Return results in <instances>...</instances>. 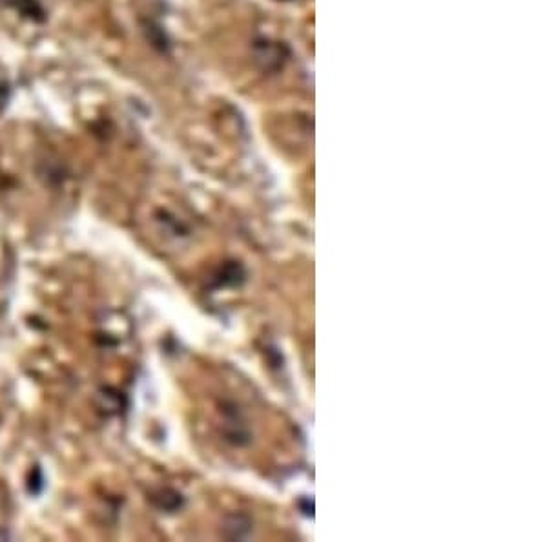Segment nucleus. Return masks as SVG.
Wrapping results in <instances>:
<instances>
[{"mask_svg":"<svg viewBox=\"0 0 547 542\" xmlns=\"http://www.w3.org/2000/svg\"><path fill=\"white\" fill-rule=\"evenodd\" d=\"M6 99H8V88H6L4 84H2V82H0V110H2V108H4Z\"/></svg>","mask_w":547,"mask_h":542,"instance_id":"f257e3e1","label":"nucleus"}]
</instances>
